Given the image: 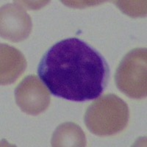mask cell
<instances>
[{
    "mask_svg": "<svg viewBox=\"0 0 147 147\" xmlns=\"http://www.w3.org/2000/svg\"><path fill=\"white\" fill-rule=\"evenodd\" d=\"M38 73L52 95L77 102L99 97L110 77L103 56L77 38L52 46L40 60Z\"/></svg>",
    "mask_w": 147,
    "mask_h": 147,
    "instance_id": "6da1fadb",
    "label": "cell"
},
{
    "mask_svg": "<svg viewBox=\"0 0 147 147\" xmlns=\"http://www.w3.org/2000/svg\"><path fill=\"white\" fill-rule=\"evenodd\" d=\"M127 103L118 96L107 94L90 105L85 114L88 130L98 136H110L124 130L129 121Z\"/></svg>",
    "mask_w": 147,
    "mask_h": 147,
    "instance_id": "7a4b0ae2",
    "label": "cell"
},
{
    "mask_svg": "<svg viewBox=\"0 0 147 147\" xmlns=\"http://www.w3.org/2000/svg\"><path fill=\"white\" fill-rule=\"evenodd\" d=\"M118 88L132 99L146 96V49H135L123 58L115 74Z\"/></svg>",
    "mask_w": 147,
    "mask_h": 147,
    "instance_id": "3957f363",
    "label": "cell"
},
{
    "mask_svg": "<svg viewBox=\"0 0 147 147\" xmlns=\"http://www.w3.org/2000/svg\"><path fill=\"white\" fill-rule=\"evenodd\" d=\"M16 102L23 112L36 115L48 108L50 95L47 87L35 75L26 77L15 90Z\"/></svg>",
    "mask_w": 147,
    "mask_h": 147,
    "instance_id": "277c9868",
    "label": "cell"
},
{
    "mask_svg": "<svg viewBox=\"0 0 147 147\" xmlns=\"http://www.w3.org/2000/svg\"><path fill=\"white\" fill-rule=\"evenodd\" d=\"M32 30V22L18 4H7L1 9V36L12 42L26 39Z\"/></svg>",
    "mask_w": 147,
    "mask_h": 147,
    "instance_id": "5b68a950",
    "label": "cell"
},
{
    "mask_svg": "<svg viewBox=\"0 0 147 147\" xmlns=\"http://www.w3.org/2000/svg\"><path fill=\"white\" fill-rule=\"evenodd\" d=\"M26 67L25 57L18 49L7 44H1V85L15 82Z\"/></svg>",
    "mask_w": 147,
    "mask_h": 147,
    "instance_id": "8992f818",
    "label": "cell"
},
{
    "mask_svg": "<svg viewBox=\"0 0 147 147\" xmlns=\"http://www.w3.org/2000/svg\"><path fill=\"white\" fill-rule=\"evenodd\" d=\"M86 138L82 129L72 122L60 124L53 134L52 146H85Z\"/></svg>",
    "mask_w": 147,
    "mask_h": 147,
    "instance_id": "52a82bcc",
    "label": "cell"
}]
</instances>
